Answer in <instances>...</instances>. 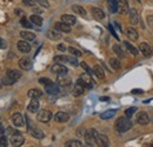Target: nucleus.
Segmentation results:
<instances>
[{
    "instance_id": "f257e3e1",
    "label": "nucleus",
    "mask_w": 153,
    "mask_h": 147,
    "mask_svg": "<svg viewBox=\"0 0 153 147\" xmlns=\"http://www.w3.org/2000/svg\"><path fill=\"white\" fill-rule=\"evenodd\" d=\"M115 128L118 132L120 133H124V132H127L128 129L132 128V122L130 120V118H119L117 119L115 121Z\"/></svg>"
},
{
    "instance_id": "f03ea898",
    "label": "nucleus",
    "mask_w": 153,
    "mask_h": 147,
    "mask_svg": "<svg viewBox=\"0 0 153 147\" xmlns=\"http://www.w3.org/2000/svg\"><path fill=\"white\" fill-rule=\"evenodd\" d=\"M51 72L53 74H56L58 78H64L67 74V67L64 66L61 62H56L51 67Z\"/></svg>"
},
{
    "instance_id": "7ed1b4c3",
    "label": "nucleus",
    "mask_w": 153,
    "mask_h": 147,
    "mask_svg": "<svg viewBox=\"0 0 153 147\" xmlns=\"http://www.w3.org/2000/svg\"><path fill=\"white\" fill-rule=\"evenodd\" d=\"M86 88H88V90H92L93 88V86H94V84H93V80H92V78H91V74L90 73H84L80 75V78L78 79Z\"/></svg>"
},
{
    "instance_id": "20e7f679",
    "label": "nucleus",
    "mask_w": 153,
    "mask_h": 147,
    "mask_svg": "<svg viewBox=\"0 0 153 147\" xmlns=\"http://www.w3.org/2000/svg\"><path fill=\"white\" fill-rule=\"evenodd\" d=\"M98 132H97L96 129H88V131H86V133H85V141H86V144L87 145H93V144H97V137H98Z\"/></svg>"
},
{
    "instance_id": "39448f33",
    "label": "nucleus",
    "mask_w": 153,
    "mask_h": 147,
    "mask_svg": "<svg viewBox=\"0 0 153 147\" xmlns=\"http://www.w3.org/2000/svg\"><path fill=\"white\" fill-rule=\"evenodd\" d=\"M10 141H11V144H12L13 146H21V145L24 144L25 139H24L22 134H20L19 132H14V133L10 137Z\"/></svg>"
},
{
    "instance_id": "423d86ee",
    "label": "nucleus",
    "mask_w": 153,
    "mask_h": 147,
    "mask_svg": "<svg viewBox=\"0 0 153 147\" xmlns=\"http://www.w3.org/2000/svg\"><path fill=\"white\" fill-rule=\"evenodd\" d=\"M52 118H53L52 113L50 111H46V110L40 111L38 113V115H37V119H38V121H40V122H48Z\"/></svg>"
},
{
    "instance_id": "0eeeda50",
    "label": "nucleus",
    "mask_w": 153,
    "mask_h": 147,
    "mask_svg": "<svg viewBox=\"0 0 153 147\" xmlns=\"http://www.w3.org/2000/svg\"><path fill=\"white\" fill-rule=\"evenodd\" d=\"M25 119H26V121H27V124H28V132L34 137V138H37V139H42L44 138V133L40 131V129H38L36 126H32L31 125V121L25 117Z\"/></svg>"
},
{
    "instance_id": "6e6552de",
    "label": "nucleus",
    "mask_w": 153,
    "mask_h": 147,
    "mask_svg": "<svg viewBox=\"0 0 153 147\" xmlns=\"http://www.w3.org/2000/svg\"><path fill=\"white\" fill-rule=\"evenodd\" d=\"M11 119H12V122H13V125L16 127H22L24 124H25V121H26V119L24 120V117L20 113H14Z\"/></svg>"
},
{
    "instance_id": "1a4fd4ad",
    "label": "nucleus",
    "mask_w": 153,
    "mask_h": 147,
    "mask_svg": "<svg viewBox=\"0 0 153 147\" xmlns=\"http://www.w3.org/2000/svg\"><path fill=\"white\" fill-rule=\"evenodd\" d=\"M137 122L140 125H147L150 122V115L146 112H139L137 114Z\"/></svg>"
},
{
    "instance_id": "9d476101",
    "label": "nucleus",
    "mask_w": 153,
    "mask_h": 147,
    "mask_svg": "<svg viewBox=\"0 0 153 147\" xmlns=\"http://www.w3.org/2000/svg\"><path fill=\"white\" fill-rule=\"evenodd\" d=\"M85 88H86V87L78 80L76 82V85L73 86V88H72V94H73L74 97H79V95H81V94L84 93Z\"/></svg>"
},
{
    "instance_id": "9b49d317",
    "label": "nucleus",
    "mask_w": 153,
    "mask_h": 147,
    "mask_svg": "<svg viewBox=\"0 0 153 147\" xmlns=\"http://www.w3.org/2000/svg\"><path fill=\"white\" fill-rule=\"evenodd\" d=\"M128 17H130V21H131V24H133V25H138L139 22H140V17H139V13H138V11L137 10H130L128 11Z\"/></svg>"
},
{
    "instance_id": "f8f14e48",
    "label": "nucleus",
    "mask_w": 153,
    "mask_h": 147,
    "mask_svg": "<svg viewBox=\"0 0 153 147\" xmlns=\"http://www.w3.org/2000/svg\"><path fill=\"white\" fill-rule=\"evenodd\" d=\"M139 51L143 53V54L145 55V56H150V55L152 54V47L147 44V42H141L140 45H139Z\"/></svg>"
},
{
    "instance_id": "ddd939ff",
    "label": "nucleus",
    "mask_w": 153,
    "mask_h": 147,
    "mask_svg": "<svg viewBox=\"0 0 153 147\" xmlns=\"http://www.w3.org/2000/svg\"><path fill=\"white\" fill-rule=\"evenodd\" d=\"M128 2L127 0H119L118 1V12L120 14H125V13H128Z\"/></svg>"
},
{
    "instance_id": "4468645a",
    "label": "nucleus",
    "mask_w": 153,
    "mask_h": 147,
    "mask_svg": "<svg viewBox=\"0 0 153 147\" xmlns=\"http://www.w3.org/2000/svg\"><path fill=\"white\" fill-rule=\"evenodd\" d=\"M27 40H20L18 41V50H19L21 53H28L31 51V46L28 42H26Z\"/></svg>"
},
{
    "instance_id": "2eb2a0df",
    "label": "nucleus",
    "mask_w": 153,
    "mask_h": 147,
    "mask_svg": "<svg viewBox=\"0 0 153 147\" xmlns=\"http://www.w3.org/2000/svg\"><path fill=\"white\" fill-rule=\"evenodd\" d=\"M68 119H70V114L66 112H58L54 115V120L57 122H66L68 121Z\"/></svg>"
},
{
    "instance_id": "dca6fc26",
    "label": "nucleus",
    "mask_w": 153,
    "mask_h": 147,
    "mask_svg": "<svg viewBox=\"0 0 153 147\" xmlns=\"http://www.w3.org/2000/svg\"><path fill=\"white\" fill-rule=\"evenodd\" d=\"M27 111H28L30 113H37L39 111V101L37 98H32L31 102H30L28 106H27Z\"/></svg>"
},
{
    "instance_id": "f3484780",
    "label": "nucleus",
    "mask_w": 153,
    "mask_h": 147,
    "mask_svg": "<svg viewBox=\"0 0 153 147\" xmlns=\"http://www.w3.org/2000/svg\"><path fill=\"white\" fill-rule=\"evenodd\" d=\"M19 66L20 68L27 71V70H31L32 68V61L30 58H21L19 61Z\"/></svg>"
},
{
    "instance_id": "a211bd4d",
    "label": "nucleus",
    "mask_w": 153,
    "mask_h": 147,
    "mask_svg": "<svg viewBox=\"0 0 153 147\" xmlns=\"http://www.w3.org/2000/svg\"><path fill=\"white\" fill-rule=\"evenodd\" d=\"M92 17L96 19V20H98V21H100V20H102V19L105 18V13H104V11L101 8L93 7L92 8Z\"/></svg>"
},
{
    "instance_id": "6ab92c4d",
    "label": "nucleus",
    "mask_w": 153,
    "mask_h": 147,
    "mask_svg": "<svg viewBox=\"0 0 153 147\" xmlns=\"http://www.w3.org/2000/svg\"><path fill=\"white\" fill-rule=\"evenodd\" d=\"M56 28L59 30L60 32H62V33H70L71 32V26L65 24V22H62V21L56 22Z\"/></svg>"
},
{
    "instance_id": "aec40b11",
    "label": "nucleus",
    "mask_w": 153,
    "mask_h": 147,
    "mask_svg": "<svg viewBox=\"0 0 153 147\" xmlns=\"http://www.w3.org/2000/svg\"><path fill=\"white\" fill-rule=\"evenodd\" d=\"M108 144H110V140H108V138L105 134H98V137H97V145L106 147L108 146Z\"/></svg>"
},
{
    "instance_id": "412c9836",
    "label": "nucleus",
    "mask_w": 153,
    "mask_h": 147,
    "mask_svg": "<svg viewBox=\"0 0 153 147\" xmlns=\"http://www.w3.org/2000/svg\"><path fill=\"white\" fill-rule=\"evenodd\" d=\"M61 21L65 22V24H67V25H70V26H73V25H76V19L74 16H71V14H64V16H61Z\"/></svg>"
},
{
    "instance_id": "4be33fe9",
    "label": "nucleus",
    "mask_w": 153,
    "mask_h": 147,
    "mask_svg": "<svg viewBox=\"0 0 153 147\" xmlns=\"http://www.w3.org/2000/svg\"><path fill=\"white\" fill-rule=\"evenodd\" d=\"M125 34L128 37V39H131L132 41H137L138 40V38H139V34H138V32L132 28V27H127L126 28V31H125Z\"/></svg>"
},
{
    "instance_id": "5701e85b",
    "label": "nucleus",
    "mask_w": 153,
    "mask_h": 147,
    "mask_svg": "<svg viewBox=\"0 0 153 147\" xmlns=\"http://www.w3.org/2000/svg\"><path fill=\"white\" fill-rule=\"evenodd\" d=\"M45 91H46V93H48L51 95H56V94L59 93V87H58V85L52 82V84L45 86Z\"/></svg>"
},
{
    "instance_id": "b1692460",
    "label": "nucleus",
    "mask_w": 153,
    "mask_h": 147,
    "mask_svg": "<svg viewBox=\"0 0 153 147\" xmlns=\"http://www.w3.org/2000/svg\"><path fill=\"white\" fill-rule=\"evenodd\" d=\"M20 37L22 38L24 40L33 41V40L36 39V33H33V32H28V31H21V32H20Z\"/></svg>"
},
{
    "instance_id": "393cba45",
    "label": "nucleus",
    "mask_w": 153,
    "mask_h": 147,
    "mask_svg": "<svg viewBox=\"0 0 153 147\" xmlns=\"http://www.w3.org/2000/svg\"><path fill=\"white\" fill-rule=\"evenodd\" d=\"M72 10H73V12H74L76 14H79V16L82 17V18H86V17H87V13H86L85 8H82V7L79 6V5H73V6H72Z\"/></svg>"
},
{
    "instance_id": "a878e982",
    "label": "nucleus",
    "mask_w": 153,
    "mask_h": 147,
    "mask_svg": "<svg viewBox=\"0 0 153 147\" xmlns=\"http://www.w3.org/2000/svg\"><path fill=\"white\" fill-rule=\"evenodd\" d=\"M107 7H108V11L111 13L118 12V1L117 0H108L107 1Z\"/></svg>"
},
{
    "instance_id": "bb28decb",
    "label": "nucleus",
    "mask_w": 153,
    "mask_h": 147,
    "mask_svg": "<svg viewBox=\"0 0 153 147\" xmlns=\"http://www.w3.org/2000/svg\"><path fill=\"white\" fill-rule=\"evenodd\" d=\"M6 75L12 78V79H14V80H18V79L21 78V72L18 71V70H8Z\"/></svg>"
},
{
    "instance_id": "cd10ccee",
    "label": "nucleus",
    "mask_w": 153,
    "mask_h": 147,
    "mask_svg": "<svg viewBox=\"0 0 153 147\" xmlns=\"http://www.w3.org/2000/svg\"><path fill=\"white\" fill-rule=\"evenodd\" d=\"M115 113H117V111H115V110L106 111V112H104V113H101V114H100V119H102V120L111 119V118H113V117H114Z\"/></svg>"
},
{
    "instance_id": "c85d7f7f",
    "label": "nucleus",
    "mask_w": 153,
    "mask_h": 147,
    "mask_svg": "<svg viewBox=\"0 0 153 147\" xmlns=\"http://www.w3.org/2000/svg\"><path fill=\"white\" fill-rule=\"evenodd\" d=\"M93 73L96 74L99 79H104L105 78V73H104V70L99 66V65H94L93 67Z\"/></svg>"
},
{
    "instance_id": "c756f323",
    "label": "nucleus",
    "mask_w": 153,
    "mask_h": 147,
    "mask_svg": "<svg viewBox=\"0 0 153 147\" xmlns=\"http://www.w3.org/2000/svg\"><path fill=\"white\" fill-rule=\"evenodd\" d=\"M47 37H48V39H51V40H60L61 39V33H58V32H56V31H48L47 32Z\"/></svg>"
},
{
    "instance_id": "7c9ffc66",
    "label": "nucleus",
    "mask_w": 153,
    "mask_h": 147,
    "mask_svg": "<svg viewBox=\"0 0 153 147\" xmlns=\"http://www.w3.org/2000/svg\"><path fill=\"white\" fill-rule=\"evenodd\" d=\"M71 84H72V81H71L70 78H60V80H59V85H60L62 88H67V87H70Z\"/></svg>"
},
{
    "instance_id": "2f4dec72",
    "label": "nucleus",
    "mask_w": 153,
    "mask_h": 147,
    "mask_svg": "<svg viewBox=\"0 0 153 147\" xmlns=\"http://www.w3.org/2000/svg\"><path fill=\"white\" fill-rule=\"evenodd\" d=\"M27 94H28L30 98H39V97L42 95V92H41L40 90H38V88H31V90L27 92Z\"/></svg>"
},
{
    "instance_id": "473e14b6",
    "label": "nucleus",
    "mask_w": 153,
    "mask_h": 147,
    "mask_svg": "<svg viewBox=\"0 0 153 147\" xmlns=\"http://www.w3.org/2000/svg\"><path fill=\"white\" fill-rule=\"evenodd\" d=\"M30 20H31L32 24H34V25H37V26H41V25H42V18L37 16V14L31 16V17H30Z\"/></svg>"
},
{
    "instance_id": "72a5a7b5",
    "label": "nucleus",
    "mask_w": 153,
    "mask_h": 147,
    "mask_svg": "<svg viewBox=\"0 0 153 147\" xmlns=\"http://www.w3.org/2000/svg\"><path fill=\"white\" fill-rule=\"evenodd\" d=\"M124 45L126 46L127 51H128V52H130V53H131L132 55H137V54H138V50H137L134 46H132V45H131L128 41H124Z\"/></svg>"
},
{
    "instance_id": "f704fd0d",
    "label": "nucleus",
    "mask_w": 153,
    "mask_h": 147,
    "mask_svg": "<svg viewBox=\"0 0 153 147\" xmlns=\"http://www.w3.org/2000/svg\"><path fill=\"white\" fill-rule=\"evenodd\" d=\"M65 146L66 147H81L82 144H81V141H79V140H68V141L65 143Z\"/></svg>"
},
{
    "instance_id": "c9c22d12",
    "label": "nucleus",
    "mask_w": 153,
    "mask_h": 147,
    "mask_svg": "<svg viewBox=\"0 0 153 147\" xmlns=\"http://www.w3.org/2000/svg\"><path fill=\"white\" fill-rule=\"evenodd\" d=\"M54 61L56 62H68L70 61V56L67 55H56L54 56Z\"/></svg>"
},
{
    "instance_id": "e433bc0d",
    "label": "nucleus",
    "mask_w": 153,
    "mask_h": 147,
    "mask_svg": "<svg viewBox=\"0 0 153 147\" xmlns=\"http://www.w3.org/2000/svg\"><path fill=\"white\" fill-rule=\"evenodd\" d=\"M110 65L112 66L113 70H119L120 68V61L117 58H111L110 59Z\"/></svg>"
},
{
    "instance_id": "4c0bfd02",
    "label": "nucleus",
    "mask_w": 153,
    "mask_h": 147,
    "mask_svg": "<svg viewBox=\"0 0 153 147\" xmlns=\"http://www.w3.org/2000/svg\"><path fill=\"white\" fill-rule=\"evenodd\" d=\"M17 80H14V79H12V78H10V76H5V78H2V84L4 85H6V86H11V85H13L14 82H16Z\"/></svg>"
},
{
    "instance_id": "58836bf2",
    "label": "nucleus",
    "mask_w": 153,
    "mask_h": 147,
    "mask_svg": "<svg viewBox=\"0 0 153 147\" xmlns=\"http://www.w3.org/2000/svg\"><path fill=\"white\" fill-rule=\"evenodd\" d=\"M112 48H113V51H114L115 54L119 55V58H124V56H125L124 52H123V50H121V48L119 47V45H114V46H113Z\"/></svg>"
},
{
    "instance_id": "ea45409f",
    "label": "nucleus",
    "mask_w": 153,
    "mask_h": 147,
    "mask_svg": "<svg viewBox=\"0 0 153 147\" xmlns=\"http://www.w3.org/2000/svg\"><path fill=\"white\" fill-rule=\"evenodd\" d=\"M20 24H21V26H24V27H26V28H32L33 27V25L27 20V19L22 18L20 20Z\"/></svg>"
},
{
    "instance_id": "a19ab883",
    "label": "nucleus",
    "mask_w": 153,
    "mask_h": 147,
    "mask_svg": "<svg viewBox=\"0 0 153 147\" xmlns=\"http://www.w3.org/2000/svg\"><path fill=\"white\" fill-rule=\"evenodd\" d=\"M68 51H70V53L72 55H74V56H81V52L79 51V50H76L74 47H68Z\"/></svg>"
},
{
    "instance_id": "79ce46f5",
    "label": "nucleus",
    "mask_w": 153,
    "mask_h": 147,
    "mask_svg": "<svg viewBox=\"0 0 153 147\" xmlns=\"http://www.w3.org/2000/svg\"><path fill=\"white\" fill-rule=\"evenodd\" d=\"M135 111H137L135 107H130V108H127V110L125 111V115H126L127 118H132V115L135 113Z\"/></svg>"
},
{
    "instance_id": "37998d69",
    "label": "nucleus",
    "mask_w": 153,
    "mask_h": 147,
    "mask_svg": "<svg viewBox=\"0 0 153 147\" xmlns=\"http://www.w3.org/2000/svg\"><path fill=\"white\" fill-rule=\"evenodd\" d=\"M39 82H40L41 85H44V86H47V85L52 84V80H51L50 78H40V79H39Z\"/></svg>"
},
{
    "instance_id": "c03bdc74",
    "label": "nucleus",
    "mask_w": 153,
    "mask_h": 147,
    "mask_svg": "<svg viewBox=\"0 0 153 147\" xmlns=\"http://www.w3.org/2000/svg\"><path fill=\"white\" fill-rule=\"evenodd\" d=\"M37 1H38V0H22V2H24L26 6H30V7H33Z\"/></svg>"
},
{
    "instance_id": "a18cd8bd",
    "label": "nucleus",
    "mask_w": 153,
    "mask_h": 147,
    "mask_svg": "<svg viewBox=\"0 0 153 147\" xmlns=\"http://www.w3.org/2000/svg\"><path fill=\"white\" fill-rule=\"evenodd\" d=\"M0 146H1V147L7 146V140H6L5 134H1V138H0Z\"/></svg>"
},
{
    "instance_id": "49530a36",
    "label": "nucleus",
    "mask_w": 153,
    "mask_h": 147,
    "mask_svg": "<svg viewBox=\"0 0 153 147\" xmlns=\"http://www.w3.org/2000/svg\"><path fill=\"white\" fill-rule=\"evenodd\" d=\"M38 2L40 6H42V7H45V8H48V7H50V4H48L47 0H38Z\"/></svg>"
},
{
    "instance_id": "de8ad7c7",
    "label": "nucleus",
    "mask_w": 153,
    "mask_h": 147,
    "mask_svg": "<svg viewBox=\"0 0 153 147\" xmlns=\"http://www.w3.org/2000/svg\"><path fill=\"white\" fill-rule=\"evenodd\" d=\"M80 65H81V67H82V68H84V70H85V71H86L87 73L92 74V72H93V70H91V68H90V67H88V66H87V65H86L85 62H81Z\"/></svg>"
},
{
    "instance_id": "09e8293b",
    "label": "nucleus",
    "mask_w": 153,
    "mask_h": 147,
    "mask_svg": "<svg viewBox=\"0 0 153 147\" xmlns=\"http://www.w3.org/2000/svg\"><path fill=\"white\" fill-rule=\"evenodd\" d=\"M71 65H73V66H78L79 65V62H78V60H76V58H73V56H70V61H68Z\"/></svg>"
},
{
    "instance_id": "8fccbe9b",
    "label": "nucleus",
    "mask_w": 153,
    "mask_h": 147,
    "mask_svg": "<svg viewBox=\"0 0 153 147\" xmlns=\"http://www.w3.org/2000/svg\"><path fill=\"white\" fill-rule=\"evenodd\" d=\"M108 30L111 31V33H112V36L115 38V39H119V37L117 36V33H115V31L113 30V27H112V25H108Z\"/></svg>"
},
{
    "instance_id": "3c124183",
    "label": "nucleus",
    "mask_w": 153,
    "mask_h": 147,
    "mask_svg": "<svg viewBox=\"0 0 153 147\" xmlns=\"http://www.w3.org/2000/svg\"><path fill=\"white\" fill-rule=\"evenodd\" d=\"M57 48L59 51H61V52H64V51H66V47H65V45L64 44H59L57 46Z\"/></svg>"
},
{
    "instance_id": "603ef678",
    "label": "nucleus",
    "mask_w": 153,
    "mask_h": 147,
    "mask_svg": "<svg viewBox=\"0 0 153 147\" xmlns=\"http://www.w3.org/2000/svg\"><path fill=\"white\" fill-rule=\"evenodd\" d=\"M0 41H1V50H5V48L7 47V42H6V40H5V39H1Z\"/></svg>"
},
{
    "instance_id": "864d4df0",
    "label": "nucleus",
    "mask_w": 153,
    "mask_h": 147,
    "mask_svg": "<svg viewBox=\"0 0 153 147\" xmlns=\"http://www.w3.org/2000/svg\"><path fill=\"white\" fill-rule=\"evenodd\" d=\"M147 22H149L150 26L153 27V16H149V17H147Z\"/></svg>"
},
{
    "instance_id": "5fc2aeb1",
    "label": "nucleus",
    "mask_w": 153,
    "mask_h": 147,
    "mask_svg": "<svg viewBox=\"0 0 153 147\" xmlns=\"http://www.w3.org/2000/svg\"><path fill=\"white\" fill-rule=\"evenodd\" d=\"M80 133L85 135V133H86V132H85V128H84V127H80V128H79V129H78V131H76V134H78V135H79Z\"/></svg>"
},
{
    "instance_id": "6e6d98bb",
    "label": "nucleus",
    "mask_w": 153,
    "mask_h": 147,
    "mask_svg": "<svg viewBox=\"0 0 153 147\" xmlns=\"http://www.w3.org/2000/svg\"><path fill=\"white\" fill-rule=\"evenodd\" d=\"M14 13H16L17 16H22V14H24V13H22V11H21V10H19V8H17V10L14 11Z\"/></svg>"
},
{
    "instance_id": "4d7b16f0",
    "label": "nucleus",
    "mask_w": 153,
    "mask_h": 147,
    "mask_svg": "<svg viewBox=\"0 0 153 147\" xmlns=\"http://www.w3.org/2000/svg\"><path fill=\"white\" fill-rule=\"evenodd\" d=\"M110 97H100V101H108Z\"/></svg>"
},
{
    "instance_id": "13d9d810",
    "label": "nucleus",
    "mask_w": 153,
    "mask_h": 147,
    "mask_svg": "<svg viewBox=\"0 0 153 147\" xmlns=\"http://www.w3.org/2000/svg\"><path fill=\"white\" fill-rule=\"evenodd\" d=\"M114 24H115V27L119 30V32H121V27H120V25H119V22L118 21H114Z\"/></svg>"
},
{
    "instance_id": "bf43d9fd",
    "label": "nucleus",
    "mask_w": 153,
    "mask_h": 147,
    "mask_svg": "<svg viewBox=\"0 0 153 147\" xmlns=\"http://www.w3.org/2000/svg\"><path fill=\"white\" fill-rule=\"evenodd\" d=\"M133 93L135 94V93H143V91H140V90H134Z\"/></svg>"
},
{
    "instance_id": "052dcab7",
    "label": "nucleus",
    "mask_w": 153,
    "mask_h": 147,
    "mask_svg": "<svg viewBox=\"0 0 153 147\" xmlns=\"http://www.w3.org/2000/svg\"><path fill=\"white\" fill-rule=\"evenodd\" d=\"M33 11H34V12H38V13H40V10H38V8H34Z\"/></svg>"
}]
</instances>
